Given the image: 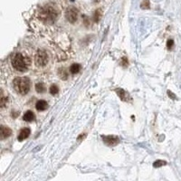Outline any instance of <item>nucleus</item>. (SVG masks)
<instances>
[{"label":"nucleus","instance_id":"obj_1","mask_svg":"<svg viewBox=\"0 0 181 181\" xmlns=\"http://www.w3.org/2000/svg\"><path fill=\"white\" fill-rule=\"evenodd\" d=\"M11 63H12L13 67L16 70H17L19 72H24L27 69V67L30 64V61L27 58H25L23 54L16 53L11 59Z\"/></svg>","mask_w":181,"mask_h":181},{"label":"nucleus","instance_id":"obj_2","mask_svg":"<svg viewBox=\"0 0 181 181\" xmlns=\"http://www.w3.org/2000/svg\"><path fill=\"white\" fill-rule=\"evenodd\" d=\"M13 85L16 92L22 95L26 94L30 90V81L26 77H17L14 80Z\"/></svg>","mask_w":181,"mask_h":181},{"label":"nucleus","instance_id":"obj_3","mask_svg":"<svg viewBox=\"0 0 181 181\" xmlns=\"http://www.w3.org/2000/svg\"><path fill=\"white\" fill-rule=\"evenodd\" d=\"M48 63V55L45 51L39 50L36 57V64L39 66H45Z\"/></svg>","mask_w":181,"mask_h":181},{"label":"nucleus","instance_id":"obj_4","mask_svg":"<svg viewBox=\"0 0 181 181\" xmlns=\"http://www.w3.org/2000/svg\"><path fill=\"white\" fill-rule=\"evenodd\" d=\"M43 19H45L47 21H53L56 18V12L54 11L53 8H51V7H45L44 10H43V13L41 14Z\"/></svg>","mask_w":181,"mask_h":181},{"label":"nucleus","instance_id":"obj_5","mask_svg":"<svg viewBox=\"0 0 181 181\" xmlns=\"http://www.w3.org/2000/svg\"><path fill=\"white\" fill-rule=\"evenodd\" d=\"M66 18L68 19L69 22L74 23L78 18V10L73 7L69 8L66 12Z\"/></svg>","mask_w":181,"mask_h":181},{"label":"nucleus","instance_id":"obj_6","mask_svg":"<svg viewBox=\"0 0 181 181\" xmlns=\"http://www.w3.org/2000/svg\"><path fill=\"white\" fill-rule=\"evenodd\" d=\"M103 142L108 146H115L119 142V139L117 136H103Z\"/></svg>","mask_w":181,"mask_h":181},{"label":"nucleus","instance_id":"obj_7","mask_svg":"<svg viewBox=\"0 0 181 181\" xmlns=\"http://www.w3.org/2000/svg\"><path fill=\"white\" fill-rule=\"evenodd\" d=\"M0 133H1V139H5L12 134V131L8 127L1 126V128H0Z\"/></svg>","mask_w":181,"mask_h":181},{"label":"nucleus","instance_id":"obj_8","mask_svg":"<svg viewBox=\"0 0 181 181\" xmlns=\"http://www.w3.org/2000/svg\"><path fill=\"white\" fill-rule=\"evenodd\" d=\"M30 135V129L28 128H24L21 131L19 136H18V140L19 141H22L24 139H25L26 138H28V136Z\"/></svg>","mask_w":181,"mask_h":181},{"label":"nucleus","instance_id":"obj_9","mask_svg":"<svg viewBox=\"0 0 181 181\" xmlns=\"http://www.w3.org/2000/svg\"><path fill=\"white\" fill-rule=\"evenodd\" d=\"M36 108L38 110V111H45L48 108V104L44 100H40L36 102Z\"/></svg>","mask_w":181,"mask_h":181},{"label":"nucleus","instance_id":"obj_10","mask_svg":"<svg viewBox=\"0 0 181 181\" xmlns=\"http://www.w3.org/2000/svg\"><path fill=\"white\" fill-rule=\"evenodd\" d=\"M23 119H24V120H25V122H32V120H34V119H35V114L31 111H27L24 114Z\"/></svg>","mask_w":181,"mask_h":181},{"label":"nucleus","instance_id":"obj_11","mask_svg":"<svg viewBox=\"0 0 181 181\" xmlns=\"http://www.w3.org/2000/svg\"><path fill=\"white\" fill-rule=\"evenodd\" d=\"M116 92L118 93V95L120 97V99H122V101H128L129 95L126 93L125 90H122V89H118Z\"/></svg>","mask_w":181,"mask_h":181},{"label":"nucleus","instance_id":"obj_12","mask_svg":"<svg viewBox=\"0 0 181 181\" xmlns=\"http://www.w3.org/2000/svg\"><path fill=\"white\" fill-rule=\"evenodd\" d=\"M36 92H37V93H44L45 90V84H44V83H42V82H39V83H37V84L36 85Z\"/></svg>","mask_w":181,"mask_h":181},{"label":"nucleus","instance_id":"obj_13","mask_svg":"<svg viewBox=\"0 0 181 181\" xmlns=\"http://www.w3.org/2000/svg\"><path fill=\"white\" fill-rule=\"evenodd\" d=\"M80 69H81V66L78 64H74V65H73L70 67V71H71L72 73H79Z\"/></svg>","mask_w":181,"mask_h":181},{"label":"nucleus","instance_id":"obj_14","mask_svg":"<svg viewBox=\"0 0 181 181\" xmlns=\"http://www.w3.org/2000/svg\"><path fill=\"white\" fill-rule=\"evenodd\" d=\"M50 93L51 94H53V95H55V94H57L58 93V92H59V88H58V86L57 85H55V84H53L51 87H50Z\"/></svg>","mask_w":181,"mask_h":181},{"label":"nucleus","instance_id":"obj_15","mask_svg":"<svg viewBox=\"0 0 181 181\" xmlns=\"http://www.w3.org/2000/svg\"><path fill=\"white\" fill-rule=\"evenodd\" d=\"M166 164H167V162L164 161V160H157V161L154 162L153 167L154 168H160V167H162V166H164Z\"/></svg>","mask_w":181,"mask_h":181},{"label":"nucleus","instance_id":"obj_16","mask_svg":"<svg viewBox=\"0 0 181 181\" xmlns=\"http://www.w3.org/2000/svg\"><path fill=\"white\" fill-rule=\"evenodd\" d=\"M140 7L142 9H148L149 8V1L148 0H144L142 3L140 4Z\"/></svg>","mask_w":181,"mask_h":181},{"label":"nucleus","instance_id":"obj_17","mask_svg":"<svg viewBox=\"0 0 181 181\" xmlns=\"http://www.w3.org/2000/svg\"><path fill=\"white\" fill-rule=\"evenodd\" d=\"M100 17H101V10L98 9V10L95 12V14H94V17H93V19H94V21H95L96 23H98L99 20H100Z\"/></svg>","mask_w":181,"mask_h":181},{"label":"nucleus","instance_id":"obj_18","mask_svg":"<svg viewBox=\"0 0 181 181\" xmlns=\"http://www.w3.org/2000/svg\"><path fill=\"white\" fill-rule=\"evenodd\" d=\"M60 76H61V78H62L63 80H65V79H67L68 75H67V73H66V71H65V70H63V69H62V73H60Z\"/></svg>","mask_w":181,"mask_h":181},{"label":"nucleus","instance_id":"obj_19","mask_svg":"<svg viewBox=\"0 0 181 181\" xmlns=\"http://www.w3.org/2000/svg\"><path fill=\"white\" fill-rule=\"evenodd\" d=\"M7 98H5V97L3 96V94H2V95H1V102H0V106L4 107V106H5V103L7 102Z\"/></svg>","mask_w":181,"mask_h":181},{"label":"nucleus","instance_id":"obj_20","mask_svg":"<svg viewBox=\"0 0 181 181\" xmlns=\"http://www.w3.org/2000/svg\"><path fill=\"white\" fill-rule=\"evenodd\" d=\"M173 45H174V41L170 39V40H168V43H167V47H168V49H171L172 46H173Z\"/></svg>","mask_w":181,"mask_h":181},{"label":"nucleus","instance_id":"obj_21","mask_svg":"<svg viewBox=\"0 0 181 181\" xmlns=\"http://www.w3.org/2000/svg\"><path fill=\"white\" fill-rule=\"evenodd\" d=\"M127 65H128V60H127L126 57H123L122 58V66L127 67Z\"/></svg>","mask_w":181,"mask_h":181}]
</instances>
